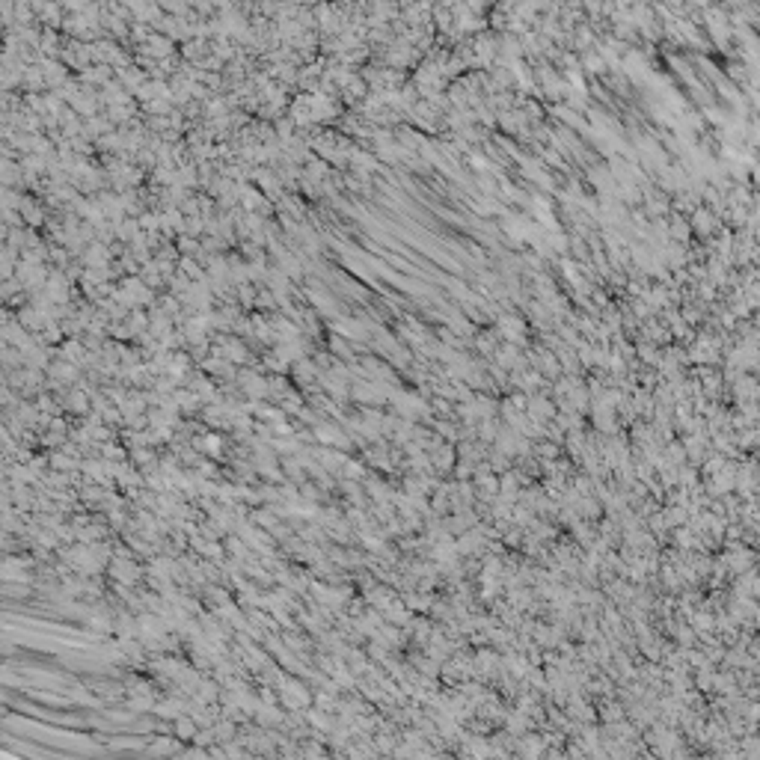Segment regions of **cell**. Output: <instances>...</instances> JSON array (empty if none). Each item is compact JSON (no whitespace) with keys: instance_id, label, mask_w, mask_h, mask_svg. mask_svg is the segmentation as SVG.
<instances>
[{"instance_id":"cell-8","label":"cell","mask_w":760,"mask_h":760,"mask_svg":"<svg viewBox=\"0 0 760 760\" xmlns=\"http://www.w3.org/2000/svg\"><path fill=\"white\" fill-rule=\"evenodd\" d=\"M110 131H116V125L107 119V113H98V116H92V119H83V137L92 140V143H98V140L107 137Z\"/></svg>"},{"instance_id":"cell-20","label":"cell","mask_w":760,"mask_h":760,"mask_svg":"<svg viewBox=\"0 0 760 760\" xmlns=\"http://www.w3.org/2000/svg\"><path fill=\"white\" fill-rule=\"evenodd\" d=\"M152 754H178V743H173V739H155L152 743Z\"/></svg>"},{"instance_id":"cell-11","label":"cell","mask_w":760,"mask_h":760,"mask_svg":"<svg viewBox=\"0 0 760 760\" xmlns=\"http://www.w3.org/2000/svg\"><path fill=\"white\" fill-rule=\"evenodd\" d=\"M21 92H36V96H45L48 92V83H45L42 65H27L24 72V89Z\"/></svg>"},{"instance_id":"cell-4","label":"cell","mask_w":760,"mask_h":760,"mask_svg":"<svg viewBox=\"0 0 760 760\" xmlns=\"http://www.w3.org/2000/svg\"><path fill=\"white\" fill-rule=\"evenodd\" d=\"M48 374L57 383H63L65 389H74V387H80V380H83V371H80V365H74V362H65V360H54L51 362V369Z\"/></svg>"},{"instance_id":"cell-10","label":"cell","mask_w":760,"mask_h":760,"mask_svg":"<svg viewBox=\"0 0 760 760\" xmlns=\"http://www.w3.org/2000/svg\"><path fill=\"white\" fill-rule=\"evenodd\" d=\"M199 730H202V728L196 725V721H193L191 716H187V713H184V716H178V719L173 721V734H175L178 743H193Z\"/></svg>"},{"instance_id":"cell-12","label":"cell","mask_w":760,"mask_h":760,"mask_svg":"<svg viewBox=\"0 0 760 760\" xmlns=\"http://www.w3.org/2000/svg\"><path fill=\"white\" fill-rule=\"evenodd\" d=\"M128 327H131V333H134V342L143 339V336L149 333V327H152V315H149V309H134V312L128 315Z\"/></svg>"},{"instance_id":"cell-13","label":"cell","mask_w":760,"mask_h":760,"mask_svg":"<svg viewBox=\"0 0 760 760\" xmlns=\"http://www.w3.org/2000/svg\"><path fill=\"white\" fill-rule=\"evenodd\" d=\"M140 279H143V283H146L149 288H152L155 294H164V292H166V276H164L161 270L155 268V261H149V265H146L143 270H140Z\"/></svg>"},{"instance_id":"cell-19","label":"cell","mask_w":760,"mask_h":760,"mask_svg":"<svg viewBox=\"0 0 760 760\" xmlns=\"http://www.w3.org/2000/svg\"><path fill=\"white\" fill-rule=\"evenodd\" d=\"M140 226H143L146 235L161 232V214H158V211H143V214H140Z\"/></svg>"},{"instance_id":"cell-6","label":"cell","mask_w":760,"mask_h":760,"mask_svg":"<svg viewBox=\"0 0 760 760\" xmlns=\"http://www.w3.org/2000/svg\"><path fill=\"white\" fill-rule=\"evenodd\" d=\"M80 265L87 268V270H101V268H110L113 265V256H110V247H105V243H89L87 250H83V256H80Z\"/></svg>"},{"instance_id":"cell-17","label":"cell","mask_w":760,"mask_h":760,"mask_svg":"<svg viewBox=\"0 0 760 760\" xmlns=\"http://www.w3.org/2000/svg\"><path fill=\"white\" fill-rule=\"evenodd\" d=\"M21 292H24V285H21V279H18V276L3 279V283H0V297H3V303H9V300L18 297Z\"/></svg>"},{"instance_id":"cell-1","label":"cell","mask_w":760,"mask_h":760,"mask_svg":"<svg viewBox=\"0 0 760 760\" xmlns=\"http://www.w3.org/2000/svg\"><path fill=\"white\" fill-rule=\"evenodd\" d=\"M110 583L116 585H128V588H140L146 583V567L140 565L137 558H113L107 567Z\"/></svg>"},{"instance_id":"cell-3","label":"cell","mask_w":760,"mask_h":760,"mask_svg":"<svg viewBox=\"0 0 760 760\" xmlns=\"http://www.w3.org/2000/svg\"><path fill=\"white\" fill-rule=\"evenodd\" d=\"M42 74H45V83H48V92H57V89H63L65 83H69L74 74H72V69L69 65H63L60 60H48V57H42Z\"/></svg>"},{"instance_id":"cell-14","label":"cell","mask_w":760,"mask_h":760,"mask_svg":"<svg viewBox=\"0 0 760 760\" xmlns=\"http://www.w3.org/2000/svg\"><path fill=\"white\" fill-rule=\"evenodd\" d=\"M137 235H143V226H140V217H125L122 223H116V241L122 243H131L137 238Z\"/></svg>"},{"instance_id":"cell-2","label":"cell","mask_w":760,"mask_h":760,"mask_svg":"<svg viewBox=\"0 0 760 760\" xmlns=\"http://www.w3.org/2000/svg\"><path fill=\"white\" fill-rule=\"evenodd\" d=\"M63 410L69 419H87L92 413V395L83 387H74L63 395Z\"/></svg>"},{"instance_id":"cell-9","label":"cell","mask_w":760,"mask_h":760,"mask_svg":"<svg viewBox=\"0 0 760 760\" xmlns=\"http://www.w3.org/2000/svg\"><path fill=\"white\" fill-rule=\"evenodd\" d=\"M83 356H87V345H83V339H65L57 348V360H65V362L80 365Z\"/></svg>"},{"instance_id":"cell-16","label":"cell","mask_w":760,"mask_h":760,"mask_svg":"<svg viewBox=\"0 0 760 760\" xmlns=\"http://www.w3.org/2000/svg\"><path fill=\"white\" fill-rule=\"evenodd\" d=\"M256 297H259V285H252V283L238 285V306L243 312H256Z\"/></svg>"},{"instance_id":"cell-18","label":"cell","mask_w":760,"mask_h":760,"mask_svg":"<svg viewBox=\"0 0 760 760\" xmlns=\"http://www.w3.org/2000/svg\"><path fill=\"white\" fill-rule=\"evenodd\" d=\"M383 618H389V624H395V627H404L410 621V612H407V609H401V603L395 600V603L383 612Z\"/></svg>"},{"instance_id":"cell-15","label":"cell","mask_w":760,"mask_h":760,"mask_svg":"<svg viewBox=\"0 0 760 760\" xmlns=\"http://www.w3.org/2000/svg\"><path fill=\"white\" fill-rule=\"evenodd\" d=\"M256 312H261V315H274V312H279V300H276V294L270 292V288H265V285L259 288V297H256Z\"/></svg>"},{"instance_id":"cell-21","label":"cell","mask_w":760,"mask_h":760,"mask_svg":"<svg viewBox=\"0 0 760 760\" xmlns=\"http://www.w3.org/2000/svg\"><path fill=\"white\" fill-rule=\"evenodd\" d=\"M389 362H392V365H398V369H401V365H404V369H407V365H410V351H401V348H398V351H392V354H389Z\"/></svg>"},{"instance_id":"cell-5","label":"cell","mask_w":760,"mask_h":760,"mask_svg":"<svg viewBox=\"0 0 760 760\" xmlns=\"http://www.w3.org/2000/svg\"><path fill=\"white\" fill-rule=\"evenodd\" d=\"M173 401H175V407H178V413H182L184 419H196V416H202V410H205V401L196 395L193 389H187V387H182L173 395Z\"/></svg>"},{"instance_id":"cell-7","label":"cell","mask_w":760,"mask_h":760,"mask_svg":"<svg viewBox=\"0 0 760 760\" xmlns=\"http://www.w3.org/2000/svg\"><path fill=\"white\" fill-rule=\"evenodd\" d=\"M327 351H330L336 360H342V362H354L356 360V345L348 342V339H342V336H336V333H327Z\"/></svg>"}]
</instances>
